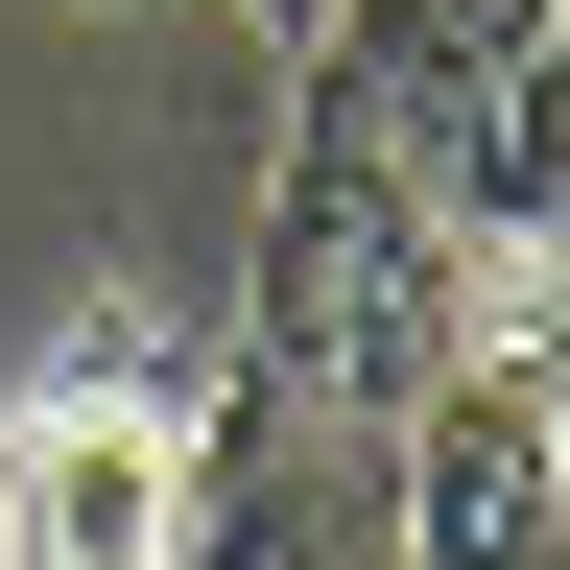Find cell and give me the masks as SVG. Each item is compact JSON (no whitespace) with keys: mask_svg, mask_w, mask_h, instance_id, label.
Instances as JSON below:
<instances>
[{"mask_svg":"<svg viewBox=\"0 0 570 570\" xmlns=\"http://www.w3.org/2000/svg\"><path fill=\"white\" fill-rule=\"evenodd\" d=\"M262 24H285V48H309V24H333V0H262Z\"/></svg>","mask_w":570,"mask_h":570,"instance_id":"5b68a950","label":"cell"},{"mask_svg":"<svg viewBox=\"0 0 570 570\" xmlns=\"http://www.w3.org/2000/svg\"><path fill=\"white\" fill-rule=\"evenodd\" d=\"M381 523L428 547V570H523V547H570V475H547V404H523V356H428V381L381 404Z\"/></svg>","mask_w":570,"mask_h":570,"instance_id":"3957f363","label":"cell"},{"mask_svg":"<svg viewBox=\"0 0 570 570\" xmlns=\"http://www.w3.org/2000/svg\"><path fill=\"white\" fill-rule=\"evenodd\" d=\"M0 499H24V570H167L214 499V381L96 309L48 404H0Z\"/></svg>","mask_w":570,"mask_h":570,"instance_id":"7a4b0ae2","label":"cell"},{"mask_svg":"<svg viewBox=\"0 0 570 570\" xmlns=\"http://www.w3.org/2000/svg\"><path fill=\"white\" fill-rule=\"evenodd\" d=\"M523 404H547V475H570V309L523 333Z\"/></svg>","mask_w":570,"mask_h":570,"instance_id":"277c9868","label":"cell"},{"mask_svg":"<svg viewBox=\"0 0 570 570\" xmlns=\"http://www.w3.org/2000/svg\"><path fill=\"white\" fill-rule=\"evenodd\" d=\"M0 570H24V499H0Z\"/></svg>","mask_w":570,"mask_h":570,"instance_id":"8992f818","label":"cell"},{"mask_svg":"<svg viewBox=\"0 0 570 570\" xmlns=\"http://www.w3.org/2000/svg\"><path fill=\"white\" fill-rule=\"evenodd\" d=\"M238 356L309 428H381L428 356H452V238H428V190H404V142L309 96V142H285V190H262V262H238Z\"/></svg>","mask_w":570,"mask_h":570,"instance_id":"6da1fadb","label":"cell"}]
</instances>
